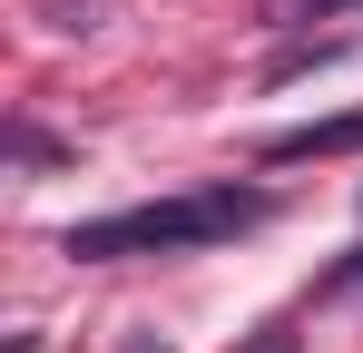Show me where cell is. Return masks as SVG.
<instances>
[{"instance_id":"3957f363","label":"cell","mask_w":363,"mask_h":353,"mask_svg":"<svg viewBox=\"0 0 363 353\" xmlns=\"http://www.w3.org/2000/svg\"><path fill=\"white\" fill-rule=\"evenodd\" d=\"M265 353H295V344H285V334H275V344H265Z\"/></svg>"},{"instance_id":"6da1fadb","label":"cell","mask_w":363,"mask_h":353,"mask_svg":"<svg viewBox=\"0 0 363 353\" xmlns=\"http://www.w3.org/2000/svg\"><path fill=\"white\" fill-rule=\"evenodd\" d=\"M265 226V196L255 186H196V196H157V206H118V216H89L60 235V255L79 265H108V255H177V245H216V235Z\"/></svg>"},{"instance_id":"7a4b0ae2","label":"cell","mask_w":363,"mask_h":353,"mask_svg":"<svg viewBox=\"0 0 363 353\" xmlns=\"http://www.w3.org/2000/svg\"><path fill=\"white\" fill-rule=\"evenodd\" d=\"M344 147H363V108H354V118H314V128L265 138V157H275V167H295V157H344Z\"/></svg>"},{"instance_id":"277c9868","label":"cell","mask_w":363,"mask_h":353,"mask_svg":"<svg viewBox=\"0 0 363 353\" xmlns=\"http://www.w3.org/2000/svg\"><path fill=\"white\" fill-rule=\"evenodd\" d=\"M314 10H344V0H314Z\"/></svg>"}]
</instances>
